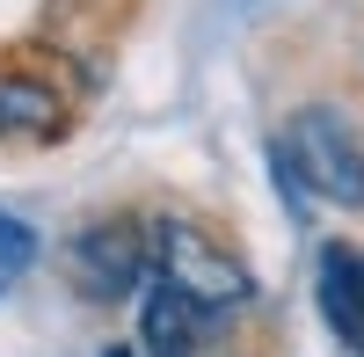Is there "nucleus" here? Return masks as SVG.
Listing matches in <instances>:
<instances>
[{
  "label": "nucleus",
  "mask_w": 364,
  "mask_h": 357,
  "mask_svg": "<svg viewBox=\"0 0 364 357\" xmlns=\"http://www.w3.org/2000/svg\"><path fill=\"white\" fill-rule=\"evenodd\" d=\"M314 292H321L328 329H336V336L364 357V248L328 241V248H321V277H314Z\"/></svg>",
  "instance_id": "nucleus-5"
},
{
  "label": "nucleus",
  "mask_w": 364,
  "mask_h": 357,
  "mask_svg": "<svg viewBox=\"0 0 364 357\" xmlns=\"http://www.w3.org/2000/svg\"><path fill=\"white\" fill-rule=\"evenodd\" d=\"M277 154L299 168V183H306L321 204H343L357 212L364 204V132L343 102H306L284 117V132L269 139Z\"/></svg>",
  "instance_id": "nucleus-1"
},
{
  "label": "nucleus",
  "mask_w": 364,
  "mask_h": 357,
  "mask_svg": "<svg viewBox=\"0 0 364 357\" xmlns=\"http://www.w3.org/2000/svg\"><path fill=\"white\" fill-rule=\"evenodd\" d=\"M66 124V95L29 73H0V139H51Z\"/></svg>",
  "instance_id": "nucleus-6"
},
{
  "label": "nucleus",
  "mask_w": 364,
  "mask_h": 357,
  "mask_svg": "<svg viewBox=\"0 0 364 357\" xmlns=\"http://www.w3.org/2000/svg\"><path fill=\"white\" fill-rule=\"evenodd\" d=\"M66 277L80 299H95V307H117V299H132V292L154 277V226L146 219H95V226H80L73 241H66Z\"/></svg>",
  "instance_id": "nucleus-3"
},
{
  "label": "nucleus",
  "mask_w": 364,
  "mask_h": 357,
  "mask_svg": "<svg viewBox=\"0 0 364 357\" xmlns=\"http://www.w3.org/2000/svg\"><path fill=\"white\" fill-rule=\"evenodd\" d=\"M29 262H37V233H29L15 212H0V277L29 270Z\"/></svg>",
  "instance_id": "nucleus-7"
},
{
  "label": "nucleus",
  "mask_w": 364,
  "mask_h": 357,
  "mask_svg": "<svg viewBox=\"0 0 364 357\" xmlns=\"http://www.w3.org/2000/svg\"><path fill=\"white\" fill-rule=\"evenodd\" d=\"M146 226H154V277L175 284L182 299H197L204 314H233V307L255 299V277L240 270V255L219 248L197 219L161 212V219H146Z\"/></svg>",
  "instance_id": "nucleus-2"
},
{
  "label": "nucleus",
  "mask_w": 364,
  "mask_h": 357,
  "mask_svg": "<svg viewBox=\"0 0 364 357\" xmlns=\"http://www.w3.org/2000/svg\"><path fill=\"white\" fill-rule=\"evenodd\" d=\"M102 357H139V350H124V343H109V350H102Z\"/></svg>",
  "instance_id": "nucleus-8"
},
{
  "label": "nucleus",
  "mask_w": 364,
  "mask_h": 357,
  "mask_svg": "<svg viewBox=\"0 0 364 357\" xmlns=\"http://www.w3.org/2000/svg\"><path fill=\"white\" fill-rule=\"evenodd\" d=\"M211 321L219 314H204L197 299H182L175 284H154L146 292V314H139V343H146V357H204Z\"/></svg>",
  "instance_id": "nucleus-4"
}]
</instances>
